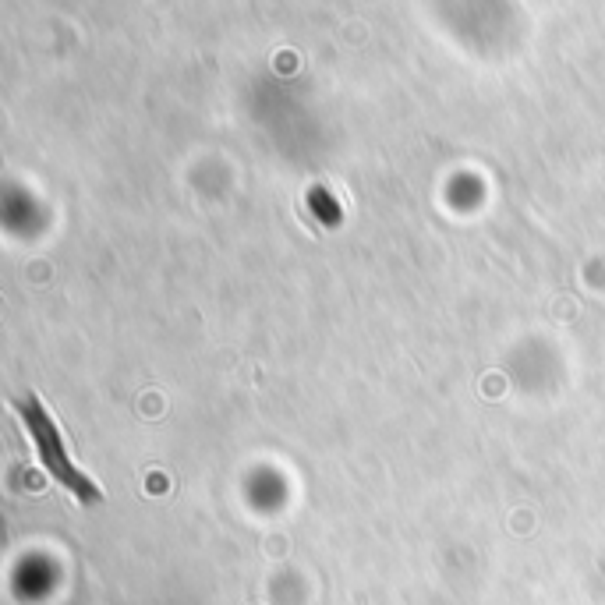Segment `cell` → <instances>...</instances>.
<instances>
[{"mask_svg": "<svg viewBox=\"0 0 605 605\" xmlns=\"http://www.w3.org/2000/svg\"><path fill=\"white\" fill-rule=\"evenodd\" d=\"M15 411L18 418H22L25 432H29L32 446H36L39 460H43L46 475L54 478V482H61L82 506L103 503V489L71 460L68 443H64V429L54 418V411H50L36 393H22V397L15 400Z\"/></svg>", "mask_w": 605, "mask_h": 605, "instance_id": "1", "label": "cell"}]
</instances>
